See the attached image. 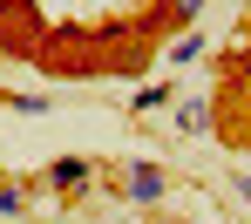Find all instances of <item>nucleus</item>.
<instances>
[{"instance_id":"nucleus-1","label":"nucleus","mask_w":251,"mask_h":224,"mask_svg":"<svg viewBox=\"0 0 251 224\" xmlns=\"http://www.w3.org/2000/svg\"><path fill=\"white\" fill-rule=\"evenodd\" d=\"M163 190H170V177L156 170V163H129V177H123V197H129V204H156Z\"/></svg>"},{"instance_id":"nucleus-2","label":"nucleus","mask_w":251,"mask_h":224,"mask_svg":"<svg viewBox=\"0 0 251 224\" xmlns=\"http://www.w3.org/2000/svg\"><path fill=\"white\" fill-rule=\"evenodd\" d=\"M48 183H54V190H82V183H88V163H82V156H54Z\"/></svg>"},{"instance_id":"nucleus-7","label":"nucleus","mask_w":251,"mask_h":224,"mask_svg":"<svg viewBox=\"0 0 251 224\" xmlns=\"http://www.w3.org/2000/svg\"><path fill=\"white\" fill-rule=\"evenodd\" d=\"M14 211H21V190H14V183H0V218H14Z\"/></svg>"},{"instance_id":"nucleus-4","label":"nucleus","mask_w":251,"mask_h":224,"mask_svg":"<svg viewBox=\"0 0 251 224\" xmlns=\"http://www.w3.org/2000/svg\"><path fill=\"white\" fill-rule=\"evenodd\" d=\"M197 54H204L197 34H176V41H170V61H197Z\"/></svg>"},{"instance_id":"nucleus-6","label":"nucleus","mask_w":251,"mask_h":224,"mask_svg":"<svg viewBox=\"0 0 251 224\" xmlns=\"http://www.w3.org/2000/svg\"><path fill=\"white\" fill-rule=\"evenodd\" d=\"M163 102H176V95L170 89H136V116H143V109H163Z\"/></svg>"},{"instance_id":"nucleus-8","label":"nucleus","mask_w":251,"mask_h":224,"mask_svg":"<svg viewBox=\"0 0 251 224\" xmlns=\"http://www.w3.org/2000/svg\"><path fill=\"white\" fill-rule=\"evenodd\" d=\"M238 197H245V204H251V177H238Z\"/></svg>"},{"instance_id":"nucleus-3","label":"nucleus","mask_w":251,"mask_h":224,"mask_svg":"<svg viewBox=\"0 0 251 224\" xmlns=\"http://www.w3.org/2000/svg\"><path fill=\"white\" fill-rule=\"evenodd\" d=\"M170 109H176V129H210V102H197V95H176Z\"/></svg>"},{"instance_id":"nucleus-5","label":"nucleus","mask_w":251,"mask_h":224,"mask_svg":"<svg viewBox=\"0 0 251 224\" xmlns=\"http://www.w3.org/2000/svg\"><path fill=\"white\" fill-rule=\"evenodd\" d=\"M163 14H170V21H183V27H190V21H197V14H204V0H170Z\"/></svg>"}]
</instances>
